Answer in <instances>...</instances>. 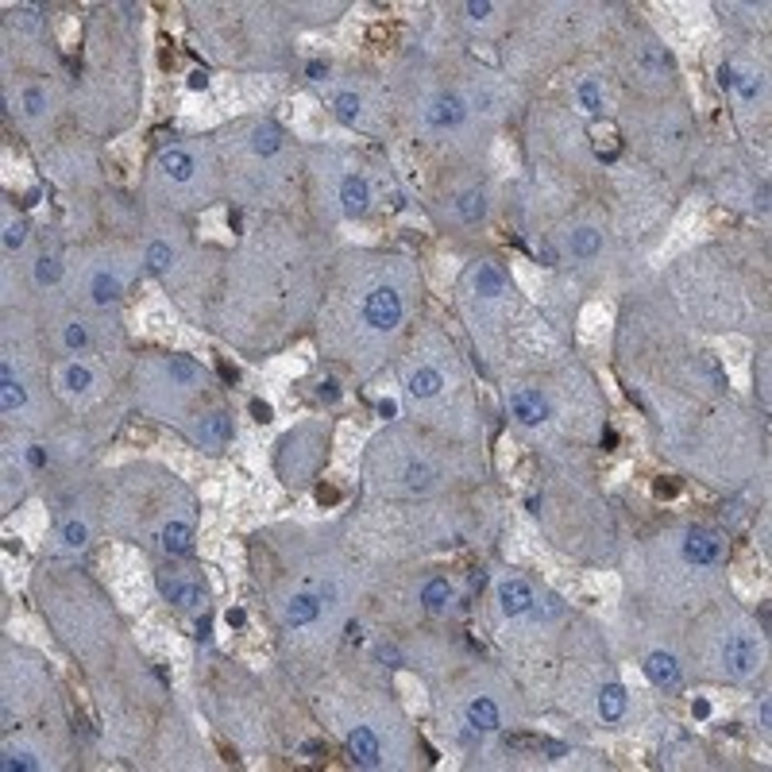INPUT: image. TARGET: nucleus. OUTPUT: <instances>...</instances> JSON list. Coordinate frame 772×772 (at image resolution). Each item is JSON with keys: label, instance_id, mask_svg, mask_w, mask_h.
<instances>
[{"label": "nucleus", "instance_id": "obj_1", "mask_svg": "<svg viewBox=\"0 0 772 772\" xmlns=\"http://www.w3.org/2000/svg\"><path fill=\"white\" fill-rule=\"evenodd\" d=\"M363 321L371 325V328H379V332H390V328L402 321V298H398V290L379 286V290L367 294V301H363Z\"/></svg>", "mask_w": 772, "mask_h": 772}, {"label": "nucleus", "instance_id": "obj_2", "mask_svg": "<svg viewBox=\"0 0 772 772\" xmlns=\"http://www.w3.org/2000/svg\"><path fill=\"white\" fill-rule=\"evenodd\" d=\"M761 664V649L749 634H730L726 637V668L734 676H753Z\"/></svg>", "mask_w": 772, "mask_h": 772}, {"label": "nucleus", "instance_id": "obj_3", "mask_svg": "<svg viewBox=\"0 0 772 772\" xmlns=\"http://www.w3.org/2000/svg\"><path fill=\"white\" fill-rule=\"evenodd\" d=\"M684 556L692 564H699V568H711V564L722 560V541L711 529H692L684 541Z\"/></svg>", "mask_w": 772, "mask_h": 772}, {"label": "nucleus", "instance_id": "obj_4", "mask_svg": "<svg viewBox=\"0 0 772 772\" xmlns=\"http://www.w3.org/2000/svg\"><path fill=\"white\" fill-rule=\"evenodd\" d=\"M348 753H351V761H356V765L375 768V765H379V737H375L367 726H356V730L348 734Z\"/></svg>", "mask_w": 772, "mask_h": 772}, {"label": "nucleus", "instance_id": "obj_5", "mask_svg": "<svg viewBox=\"0 0 772 772\" xmlns=\"http://www.w3.org/2000/svg\"><path fill=\"white\" fill-rule=\"evenodd\" d=\"M464 101H459L456 93H445L437 97V101L429 104V112H425V120H429V128H456L459 120H464Z\"/></svg>", "mask_w": 772, "mask_h": 772}, {"label": "nucleus", "instance_id": "obj_6", "mask_svg": "<svg viewBox=\"0 0 772 772\" xmlns=\"http://www.w3.org/2000/svg\"><path fill=\"white\" fill-rule=\"evenodd\" d=\"M510 409H514V417L521 425H541L548 417V406H545V398L541 394H533V390H517L514 398H510Z\"/></svg>", "mask_w": 772, "mask_h": 772}, {"label": "nucleus", "instance_id": "obj_7", "mask_svg": "<svg viewBox=\"0 0 772 772\" xmlns=\"http://www.w3.org/2000/svg\"><path fill=\"white\" fill-rule=\"evenodd\" d=\"M645 672H649V680H653L656 687H680V664H676V656L672 653H653L645 661Z\"/></svg>", "mask_w": 772, "mask_h": 772}, {"label": "nucleus", "instance_id": "obj_8", "mask_svg": "<svg viewBox=\"0 0 772 772\" xmlns=\"http://www.w3.org/2000/svg\"><path fill=\"white\" fill-rule=\"evenodd\" d=\"M498 595H502V610L510 614V618L533 610V591H529V583H525V579H506Z\"/></svg>", "mask_w": 772, "mask_h": 772}, {"label": "nucleus", "instance_id": "obj_9", "mask_svg": "<svg viewBox=\"0 0 772 772\" xmlns=\"http://www.w3.org/2000/svg\"><path fill=\"white\" fill-rule=\"evenodd\" d=\"M340 201H344V212L348 217H363L367 212V201H371V193H367V182L363 178H344V186H340Z\"/></svg>", "mask_w": 772, "mask_h": 772}, {"label": "nucleus", "instance_id": "obj_10", "mask_svg": "<svg viewBox=\"0 0 772 772\" xmlns=\"http://www.w3.org/2000/svg\"><path fill=\"white\" fill-rule=\"evenodd\" d=\"M162 548H167V553H174V556H190V553H193V533H190V525L170 521L167 529H162Z\"/></svg>", "mask_w": 772, "mask_h": 772}, {"label": "nucleus", "instance_id": "obj_11", "mask_svg": "<svg viewBox=\"0 0 772 772\" xmlns=\"http://www.w3.org/2000/svg\"><path fill=\"white\" fill-rule=\"evenodd\" d=\"M598 714H603L606 722H618L622 714H626V687H622V684H606L603 695H598Z\"/></svg>", "mask_w": 772, "mask_h": 772}, {"label": "nucleus", "instance_id": "obj_12", "mask_svg": "<svg viewBox=\"0 0 772 772\" xmlns=\"http://www.w3.org/2000/svg\"><path fill=\"white\" fill-rule=\"evenodd\" d=\"M197 437H201L205 445H224V440L232 437V417L228 414H209L201 421V429H197Z\"/></svg>", "mask_w": 772, "mask_h": 772}, {"label": "nucleus", "instance_id": "obj_13", "mask_svg": "<svg viewBox=\"0 0 772 772\" xmlns=\"http://www.w3.org/2000/svg\"><path fill=\"white\" fill-rule=\"evenodd\" d=\"M317 614H321V598L317 595H294L290 606H286V618H290L294 626H306V622H313Z\"/></svg>", "mask_w": 772, "mask_h": 772}, {"label": "nucleus", "instance_id": "obj_14", "mask_svg": "<svg viewBox=\"0 0 772 772\" xmlns=\"http://www.w3.org/2000/svg\"><path fill=\"white\" fill-rule=\"evenodd\" d=\"M467 718H471L475 730H498V726H502V714H498V707H495L490 699H483V695L471 703V707H467Z\"/></svg>", "mask_w": 772, "mask_h": 772}, {"label": "nucleus", "instance_id": "obj_15", "mask_svg": "<svg viewBox=\"0 0 772 772\" xmlns=\"http://www.w3.org/2000/svg\"><path fill=\"white\" fill-rule=\"evenodd\" d=\"M162 595H167L174 606H182V610H193V606H201V587H193V583H182V579L167 583V587H162Z\"/></svg>", "mask_w": 772, "mask_h": 772}, {"label": "nucleus", "instance_id": "obj_16", "mask_svg": "<svg viewBox=\"0 0 772 772\" xmlns=\"http://www.w3.org/2000/svg\"><path fill=\"white\" fill-rule=\"evenodd\" d=\"M440 386H445V379H440V371H433V367H421V371L409 375V394H414V398H433Z\"/></svg>", "mask_w": 772, "mask_h": 772}, {"label": "nucleus", "instance_id": "obj_17", "mask_svg": "<svg viewBox=\"0 0 772 772\" xmlns=\"http://www.w3.org/2000/svg\"><path fill=\"white\" fill-rule=\"evenodd\" d=\"M421 603H425V610H433V614H440L445 606L452 603V587H448V579H429L421 587Z\"/></svg>", "mask_w": 772, "mask_h": 772}, {"label": "nucleus", "instance_id": "obj_18", "mask_svg": "<svg viewBox=\"0 0 772 772\" xmlns=\"http://www.w3.org/2000/svg\"><path fill=\"white\" fill-rule=\"evenodd\" d=\"M0 406L12 414V409H20L23 406V386L16 382V375H12V367H0Z\"/></svg>", "mask_w": 772, "mask_h": 772}, {"label": "nucleus", "instance_id": "obj_19", "mask_svg": "<svg viewBox=\"0 0 772 772\" xmlns=\"http://www.w3.org/2000/svg\"><path fill=\"white\" fill-rule=\"evenodd\" d=\"M475 290H479L483 298H498V294L506 290V278H502V270H498V267H490V263H487V267H479V270H475Z\"/></svg>", "mask_w": 772, "mask_h": 772}, {"label": "nucleus", "instance_id": "obj_20", "mask_svg": "<svg viewBox=\"0 0 772 772\" xmlns=\"http://www.w3.org/2000/svg\"><path fill=\"white\" fill-rule=\"evenodd\" d=\"M456 212L467 220V224H479V220H483V212H487V197H483L479 190H467V193H459Z\"/></svg>", "mask_w": 772, "mask_h": 772}, {"label": "nucleus", "instance_id": "obj_21", "mask_svg": "<svg viewBox=\"0 0 772 772\" xmlns=\"http://www.w3.org/2000/svg\"><path fill=\"white\" fill-rule=\"evenodd\" d=\"M251 147H255V155H275L278 147H282V131H278V124H259L255 131H251Z\"/></svg>", "mask_w": 772, "mask_h": 772}, {"label": "nucleus", "instance_id": "obj_22", "mask_svg": "<svg viewBox=\"0 0 772 772\" xmlns=\"http://www.w3.org/2000/svg\"><path fill=\"white\" fill-rule=\"evenodd\" d=\"M598 248H603V232H595V228H576V232H572V251H576L579 259L598 255Z\"/></svg>", "mask_w": 772, "mask_h": 772}, {"label": "nucleus", "instance_id": "obj_23", "mask_svg": "<svg viewBox=\"0 0 772 772\" xmlns=\"http://www.w3.org/2000/svg\"><path fill=\"white\" fill-rule=\"evenodd\" d=\"M162 170H167L170 178H178V182H186V178L193 174V159L186 151H167L162 155Z\"/></svg>", "mask_w": 772, "mask_h": 772}, {"label": "nucleus", "instance_id": "obj_24", "mask_svg": "<svg viewBox=\"0 0 772 772\" xmlns=\"http://www.w3.org/2000/svg\"><path fill=\"white\" fill-rule=\"evenodd\" d=\"M116 294H120V282L112 275H93V301L97 306H109V301H116Z\"/></svg>", "mask_w": 772, "mask_h": 772}, {"label": "nucleus", "instance_id": "obj_25", "mask_svg": "<svg viewBox=\"0 0 772 772\" xmlns=\"http://www.w3.org/2000/svg\"><path fill=\"white\" fill-rule=\"evenodd\" d=\"M4 772H31V768H39V761H35V753H28V749H4Z\"/></svg>", "mask_w": 772, "mask_h": 772}, {"label": "nucleus", "instance_id": "obj_26", "mask_svg": "<svg viewBox=\"0 0 772 772\" xmlns=\"http://www.w3.org/2000/svg\"><path fill=\"white\" fill-rule=\"evenodd\" d=\"M59 278H62L59 259H47V255H43V259L35 263V282H39V286H54Z\"/></svg>", "mask_w": 772, "mask_h": 772}, {"label": "nucleus", "instance_id": "obj_27", "mask_svg": "<svg viewBox=\"0 0 772 772\" xmlns=\"http://www.w3.org/2000/svg\"><path fill=\"white\" fill-rule=\"evenodd\" d=\"M89 382H93V375L85 371L81 363H70L66 367V386H70L73 394H81V390H89Z\"/></svg>", "mask_w": 772, "mask_h": 772}, {"label": "nucleus", "instance_id": "obj_28", "mask_svg": "<svg viewBox=\"0 0 772 772\" xmlns=\"http://www.w3.org/2000/svg\"><path fill=\"white\" fill-rule=\"evenodd\" d=\"M579 101H583V109H587V112H603V97H598V85L591 78L579 85Z\"/></svg>", "mask_w": 772, "mask_h": 772}, {"label": "nucleus", "instance_id": "obj_29", "mask_svg": "<svg viewBox=\"0 0 772 772\" xmlns=\"http://www.w3.org/2000/svg\"><path fill=\"white\" fill-rule=\"evenodd\" d=\"M336 116L351 124V120L359 116V97L356 93H340V97H336Z\"/></svg>", "mask_w": 772, "mask_h": 772}, {"label": "nucleus", "instance_id": "obj_30", "mask_svg": "<svg viewBox=\"0 0 772 772\" xmlns=\"http://www.w3.org/2000/svg\"><path fill=\"white\" fill-rule=\"evenodd\" d=\"M406 483H409L414 490H425V487L433 483V471H429L425 464H409V467H406Z\"/></svg>", "mask_w": 772, "mask_h": 772}, {"label": "nucleus", "instance_id": "obj_31", "mask_svg": "<svg viewBox=\"0 0 772 772\" xmlns=\"http://www.w3.org/2000/svg\"><path fill=\"white\" fill-rule=\"evenodd\" d=\"M170 375H174L178 382H197V367L190 363V359H170Z\"/></svg>", "mask_w": 772, "mask_h": 772}, {"label": "nucleus", "instance_id": "obj_32", "mask_svg": "<svg viewBox=\"0 0 772 772\" xmlns=\"http://www.w3.org/2000/svg\"><path fill=\"white\" fill-rule=\"evenodd\" d=\"M147 263H151V270H167L170 267V248H167V243H151Z\"/></svg>", "mask_w": 772, "mask_h": 772}, {"label": "nucleus", "instance_id": "obj_33", "mask_svg": "<svg viewBox=\"0 0 772 772\" xmlns=\"http://www.w3.org/2000/svg\"><path fill=\"white\" fill-rule=\"evenodd\" d=\"M62 541H66L70 548H81V545H85V525H81V521H70V525L62 529Z\"/></svg>", "mask_w": 772, "mask_h": 772}, {"label": "nucleus", "instance_id": "obj_34", "mask_svg": "<svg viewBox=\"0 0 772 772\" xmlns=\"http://www.w3.org/2000/svg\"><path fill=\"white\" fill-rule=\"evenodd\" d=\"M23 104H28V112H31V116H43V109H47V97H43V89H28V93H23Z\"/></svg>", "mask_w": 772, "mask_h": 772}, {"label": "nucleus", "instance_id": "obj_35", "mask_svg": "<svg viewBox=\"0 0 772 772\" xmlns=\"http://www.w3.org/2000/svg\"><path fill=\"white\" fill-rule=\"evenodd\" d=\"M23 232H28V228H23L20 220H16V224H8V232H4V248H8V251H20V248H23Z\"/></svg>", "mask_w": 772, "mask_h": 772}, {"label": "nucleus", "instance_id": "obj_36", "mask_svg": "<svg viewBox=\"0 0 772 772\" xmlns=\"http://www.w3.org/2000/svg\"><path fill=\"white\" fill-rule=\"evenodd\" d=\"M66 344H70V348H85V344H89L85 328H81V325H70V328H66Z\"/></svg>", "mask_w": 772, "mask_h": 772}, {"label": "nucleus", "instance_id": "obj_37", "mask_svg": "<svg viewBox=\"0 0 772 772\" xmlns=\"http://www.w3.org/2000/svg\"><path fill=\"white\" fill-rule=\"evenodd\" d=\"M467 16H471V20H487L490 4H487V0H471V4H467Z\"/></svg>", "mask_w": 772, "mask_h": 772}, {"label": "nucleus", "instance_id": "obj_38", "mask_svg": "<svg viewBox=\"0 0 772 772\" xmlns=\"http://www.w3.org/2000/svg\"><path fill=\"white\" fill-rule=\"evenodd\" d=\"M251 417H255L259 425H267V421H270V406H267V402H259V398H255V402H251Z\"/></svg>", "mask_w": 772, "mask_h": 772}, {"label": "nucleus", "instance_id": "obj_39", "mask_svg": "<svg viewBox=\"0 0 772 772\" xmlns=\"http://www.w3.org/2000/svg\"><path fill=\"white\" fill-rule=\"evenodd\" d=\"M757 89H761V81H753V78L742 81V97H745V101H753V97H757Z\"/></svg>", "mask_w": 772, "mask_h": 772}, {"label": "nucleus", "instance_id": "obj_40", "mask_svg": "<svg viewBox=\"0 0 772 772\" xmlns=\"http://www.w3.org/2000/svg\"><path fill=\"white\" fill-rule=\"evenodd\" d=\"M205 85H209V73H205V70H193V73H190V89H205Z\"/></svg>", "mask_w": 772, "mask_h": 772}, {"label": "nucleus", "instance_id": "obj_41", "mask_svg": "<svg viewBox=\"0 0 772 772\" xmlns=\"http://www.w3.org/2000/svg\"><path fill=\"white\" fill-rule=\"evenodd\" d=\"M344 634H348V641H351V645L363 641V629H359V622H348V629H344Z\"/></svg>", "mask_w": 772, "mask_h": 772}, {"label": "nucleus", "instance_id": "obj_42", "mask_svg": "<svg viewBox=\"0 0 772 772\" xmlns=\"http://www.w3.org/2000/svg\"><path fill=\"white\" fill-rule=\"evenodd\" d=\"M676 490H680V483H664V479L656 483V495H661V498H672Z\"/></svg>", "mask_w": 772, "mask_h": 772}, {"label": "nucleus", "instance_id": "obj_43", "mask_svg": "<svg viewBox=\"0 0 772 772\" xmlns=\"http://www.w3.org/2000/svg\"><path fill=\"white\" fill-rule=\"evenodd\" d=\"M379 414H382V417H394V414H398V402L382 398V402H379Z\"/></svg>", "mask_w": 772, "mask_h": 772}, {"label": "nucleus", "instance_id": "obj_44", "mask_svg": "<svg viewBox=\"0 0 772 772\" xmlns=\"http://www.w3.org/2000/svg\"><path fill=\"white\" fill-rule=\"evenodd\" d=\"M321 398H328V402H332V398H340V390H336V382H332V379H328V382H321Z\"/></svg>", "mask_w": 772, "mask_h": 772}, {"label": "nucleus", "instance_id": "obj_45", "mask_svg": "<svg viewBox=\"0 0 772 772\" xmlns=\"http://www.w3.org/2000/svg\"><path fill=\"white\" fill-rule=\"evenodd\" d=\"M379 656H382V661H390V664H398V649H390V645H382Z\"/></svg>", "mask_w": 772, "mask_h": 772}, {"label": "nucleus", "instance_id": "obj_46", "mask_svg": "<svg viewBox=\"0 0 772 772\" xmlns=\"http://www.w3.org/2000/svg\"><path fill=\"white\" fill-rule=\"evenodd\" d=\"M541 259H545L548 267H556V255H553V248H548V243H541Z\"/></svg>", "mask_w": 772, "mask_h": 772}, {"label": "nucleus", "instance_id": "obj_47", "mask_svg": "<svg viewBox=\"0 0 772 772\" xmlns=\"http://www.w3.org/2000/svg\"><path fill=\"white\" fill-rule=\"evenodd\" d=\"M695 714H699V718H707V714H711V703H707V699H695Z\"/></svg>", "mask_w": 772, "mask_h": 772}, {"label": "nucleus", "instance_id": "obj_48", "mask_svg": "<svg viewBox=\"0 0 772 772\" xmlns=\"http://www.w3.org/2000/svg\"><path fill=\"white\" fill-rule=\"evenodd\" d=\"M197 637H201V641H209V618L197 622Z\"/></svg>", "mask_w": 772, "mask_h": 772}, {"label": "nucleus", "instance_id": "obj_49", "mask_svg": "<svg viewBox=\"0 0 772 772\" xmlns=\"http://www.w3.org/2000/svg\"><path fill=\"white\" fill-rule=\"evenodd\" d=\"M309 78H325V62H309Z\"/></svg>", "mask_w": 772, "mask_h": 772}, {"label": "nucleus", "instance_id": "obj_50", "mask_svg": "<svg viewBox=\"0 0 772 772\" xmlns=\"http://www.w3.org/2000/svg\"><path fill=\"white\" fill-rule=\"evenodd\" d=\"M31 464H35V467H43V464H47V456H43V448H31Z\"/></svg>", "mask_w": 772, "mask_h": 772}, {"label": "nucleus", "instance_id": "obj_51", "mask_svg": "<svg viewBox=\"0 0 772 772\" xmlns=\"http://www.w3.org/2000/svg\"><path fill=\"white\" fill-rule=\"evenodd\" d=\"M228 626H243V610H228Z\"/></svg>", "mask_w": 772, "mask_h": 772}, {"label": "nucleus", "instance_id": "obj_52", "mask_svg": "<svg viewBox=\"0 0 772 772\" xmlns=\"http://www.w3.org/2000/svg\"><path fill=\"white\" fill-rule=\"evenodd\" d=\"M487 583V572H471V587H483Z\"/></svg>", "mask_w": 772, "mask_h": 772}]
</instances>
